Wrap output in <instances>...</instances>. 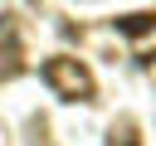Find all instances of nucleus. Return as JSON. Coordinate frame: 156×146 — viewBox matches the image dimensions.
<instances>
[{
    "mask_svg": "<svg viewBox=\"0 0 156 146\" xmlns=\"http://www.w3.org/2000/svg\"><path fill=\"white\" fill-rule=\"evenodd\" d=\"M44 83L54 88V97H63V102H93L98 97V78H93V68L83 63V58H68V54H54V58H44Z\"/></svg>",
    "mask_w": 156,
    "mask_h": 146,
    "instance_id": "obj_1",
    "label": "nucleus"
},
{
    "mask_svg": "<svg viewBox=\"0 0 156 146\" xmlns=\"http://www.w3.org/2000/svg\"><path fill=\"white\" fill-rule=\"evenodd\" d=\"M20 73H24V49H20L15 19L5 15L0 19V78H20Z\"/></svg>",
    "mask_w": 156,
    "mask_h": 146,
    "instance_id": "obj_2",
    "label": "nucleus"
},
{
    "mask_svg": "<svg viewBox=\"0 0 156 146\" xmlns=\"http://www.w3.org/2000/svg\"><path fill=\"white\" fill-rule=\"evenodd\" d=\"M112 24H117V34L141 39V34H151V29H156V15H151V10H132V15H117Z\"/></svg>",
    "mask_w": 156,
    "mask_h": 146,
    "instance_id": "obj_3",
    "label": "nucleus"
},
{
    "mask_svg": "<svg viewBox=\"0 0 156 146\" xmlns=\"http://www.w3.org/2000/svg\"><path fill=\"white\" fill-rule=\"evenodd\" d=\"M107 146H141V141H136V122H117V127L107 131Z\"/></svg>",
    "mask_w": 156,
    "mask_h": 146,
    "instance_id": "obj_4",
    "label": "nucleus"
}]
</instances>
